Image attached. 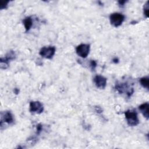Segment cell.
<instances>
[{"label": "cell", "mask_w": 149, "mask_h": 149, "mask_svg": "<svg viewBox=\"0 0 149 149\" xmlns=\"http://www.w3.org/2000/svg\"><path fill=\"white\" fill-rule=\"evenodd\" d=\"M127 123L130 126H137L139 123L137 113L134 110H127L125 112Z\"/></svg>", "instance_id": "obj_1"}, {"label": "cell", "mask_w": 149, "mask_h": 149, "mask_svg": "<svg viewBox=\"0 0 149 149\" xmlns=\"http://www.w3.org/2000/svg\"><path fill=\"white\" fill-rule=\"evenodd\" d=\"M115 89L120 94L125 93L128 97H130L134 92L133 88L128 85L127 83H120L116 84Z\"/></svg>", "instance_id": "obj_2"}, {"label": "cell", "mask_w": 149, "mask_h": 149, "mask_svg": "<svg viewBox=\"0 0 149 149\" xmlns=\"http://www.w3.org/2000/svg\"><path fill=\"white\" fill-rule=\"evenodd\" d=\"M110 22L114 27L120 26L125 20V16L120 13H112L109 16Z\"/></svg>", "instance_id": "obj_3"}, {"label": "cell", "mask_w": 149, "mask_h": 149, "mask_svg": "<svg viewBox=\"0 0 149 149\" xmlns=\"http://www.w3.org/2000/svg\"><path fill=\"white\" fill-rule=\"evenodd\" d=\"M55 47L52 46L44 47L40 51V55L46 59H51L55 53Z\"/></svg>", "instance_id": "obj_4"}, {"label": "cell", "mask_w": 149, "mask_h": 149, "mask_svg": "<svg viewBox=\"0 0 149 149\" xmlns=\"http://www.w3.org/2000/svg\"><path fill=\"white\" fill-rule=\"evenodd\" d=\"M16 58L15 52L13 51H9L4 58H1L0 60L1 62V69H6L9 66V62L15 59Z\"/></svg>", "instance_id": "obj_5"}, {"label": "cell", "mask_w": 149, "mask_h": 149, "mask_svg": "<svg viewBox=\"0 0 149 149\" xmlns=\"http://www.w3.org/2000/svg\"><path fill=\"white\" fill-rule=\"evenodd\" d=\"M90 45L86 44H81L79 45L76 48V54L81 58H86L90 52Z\"/></svg>", "instance_id": "obj_6"}, {"label": "cell", "mask_w": 149, "mask_h": 149, "mask_svg": "<svg viewBox=\"0 0 149 149\" xmlns=\"http://www.w3.org/2000/svg\"><path fill=\"white\" fill-rule=\"evenodd\" d=\"M44 110L43 105L39 101H31L30 102L29 111L32 113H41Z\"/></svg>", "instance_id": "obj_7"}, {"label": "cell", "mask_w": 149, "mask_h": 149, "mask_svg": "<svg viewBox=\"0 0 149 149\" xmlns=\"http://www.w3.org/2000/svg\"><path fill=\"white\" fill-rule=\"evenodd\" d=\"M96 87L100 89H104L107 85V79L101 75H96L93 79Z\"/></svg>", "instance_id": "obj_8"}, {"label": "cell", "mask_w": 149, "mask_h": 149, "mask_svg": "<svg viewBox=\"0 0 149 149\" xmlns=\"http://www.w3.org/2000/svg\"><path fill=\"white\" fill-rule=\"evenodd\" d=\"M14 121L13 115L10 111H5L1 113V125L3 123L7 124H12Z\"/></svg>", "instance_id": "obj_9"}, {"label": "cell", "mask_w": 149, "mask_h": 149, "mask_svg": "<svg viewBox=\"0 0 149 149\" xmlns=\"http://www.w3.org/2000/svg\"><path fill=\"white\" fill-rule=\"evenodd\" d=\"M148 108H149V104L148 102H144L142 104H141L139 108L143 116L147 119H148L149 118V112H148Z\"/></svg>", "instance_id": "obj_10"}, {"label": "cell", "mask_w": 149, "mask_h": 149, "mask_svg": "<svg viewBox=\"0 0 149 149\" xmlns=\"http://www.w3.org/2000/svg\"><path fill=\"white\" fill-rule=\"evenodd\" d=\"M23 24L26 31H28L31 27L33 25V20L31 17H26L23 20Z\"/></svg>", "instance_id": "obj_11"}, {"label": "cell", "mask_w": 149, "mask_h": 149, "mask_svg": "<svg viewBox=\"0 0 149 149\" xmlns=\"http://www.w3.org/2000/svg\"><path fill=\"white\" fill-rule=\"evenodd\" d=\"M140 84L144 87L147 89H148V86H149V78L148 76L141 77L140 79Z\"/></svg>", "instance_id": "obj_12"}, {"label": "cell", "mask_w": 149, "mask_h": 149, "mask_svg": "<svg viewBox=\"0 0 149 149\" xmlns=\"http://www.w3.org/2000/svg\"><path fill=\"white\" fill-rule=\"evenodd\" d=\"M149 2L147 1L144 6V15L146 17H148V12H149Z\"/></svg>", "instance_id": "obj_13"}, {"label": "cell", "mask_w": 149, "mask_h": 149, "mask_svg": "<svg viewBox=\"0 0 149 149\" xmlns=\"http://www.w3.org/2000/svg\"><path fill=\"white\" fill-rule=\"evenodd\" d=\"M97 66V62L94 60H91L90 62V67L92 70H94Z\"/></svg>", "instance_id": "obj_14"}, {"label": "cell", "mask_w": 149, "mask_h": 149, "mask_svg": "<svg viewBox=\"0 0 149 149\" xmlns=\"http://www.w3.org/2000/svg\"><path fill=\"white\" fill-rule=\"evenodd\" d=\"M9 1H0V8L1 9H5L8 5V3Z\"/></svg>", "instance_id": "obj_15"}, {"label": "cell", "mask_w": 149, "mask_h": 149, "mask_svg": "<svg viewBox=\"0 0 149 149\" xmlns=\"http://www.w3.org/2000/svg\"><path fill=\"white\" fill-rule=\"evenodd\" d=\"M42 126L41 124H38L37 126V134H40V132H41L42 130Z\"/></svg>", "instance_id": "obj_16"}, {"label": "cell", "mask_w": 149, "mask_h": 149, "mask_svg": "<svg viewBox=\"0 0 149 149\" xmlns=\"http://www.w3.org/2000/svg\"><path fill=\"white\" fill-rule=\"evenodd\" d=\"M126 1H118V3L119 4V5H121V6H123L125 3H126Z\"/></svg>", "instance_id": "obj_17"}, {"label": "cell", "mask_w": 149, "mask_h": 149, "mask_svg": "<svg viewBox=\"0 0 149 149\" xmlns=\"http://www.w3.org/2000/svg\"><path fill=\"white\" fill-rule=\"evenodd\" d=\"M113 62H115V63H118V59H117V58L113 59Z\"/></svg>", "instance_id": "obj_18"}]
</instances>
